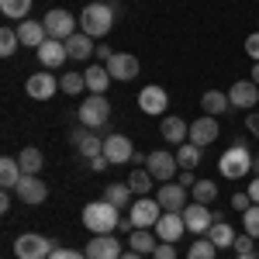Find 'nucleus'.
I'll return each mask as SVG.
<instances>
[{
    "instance_id": "f257e3e1",
    "label": "nucleus",
    "mask_w": 259,
    "mask_h": 259,
    "mask_svg": "<svg viewBox=\"0 0 259 259\" xmlns=\"http://www.w3.org/2000/svg\"><path fill=\"white\" fill-rule=\"evenodd\" d=\"M118 221H121V211L114 204H107V200H94V204L83 207V225L94 235H111L118 228Z\"/></svg>"
},
{
    "instance_id": "f03ea898",
    "label": "nucleus",
    "mask_w": 259,
    "mask_h": 259,
    "mask_svg": "<svg viewBox=\"0 0 259 259\" xmlns=\"http://www.w3.org/2000/svg\"><path fill=\"white\" fill-rule=\"evenodd\" d=\"M114 28V11L111 4H87L80 11V31L90 38H107V31Z\"/></svg>"
},
{
    "instance_id": "7ed1b4c3",
    "label": "nucleus",
    "mask_w": 259,
    "mask_h": 259,
    "mask_svg": "<svg viewBox=\"0 0 259 259\" xmlns=\"http://www.w3.org/2000/svg\"><path fill=\"white\" fill-rule=\"evenodd\" d=\"M252 152L245 149V142H235V145H228L225 152H221L218 159V173L225 180H242L245 173H252Z\"/></svg>"
},
{
    "instance_id": "20e7f679",
    "label": "nucleus",
    "mask_w": 259,
    "mask_h": 259,
    "mask_svg": "<svg viewBox=\"0 0 259 259\" xmlns=\"http://www.w3.org/2000/svg\"><path fill=\"white\" fill-rule=\"evenodd\" d=\"M76 118H80L83 128H104L107 118H111V104H107V94H90V97L80 104V111H76Z\"/></svg>"
},
{
    "instance_id": "39448f33",
    "label": "nucleus",
    "mask_w": 259,
    "mask_h": 259,
    "mask_svg": "<svg viewBox=\"0 0 259 259\" xmlns=\"http://www.w3.org/2000/svg\"><path fill=\"white\" fill-rule=\"evenodd\" d=\"M56 252V242L38 235V232H24L14 239V256L18 259H49Z\"/></svg>"
},
{
    "instance_id": "423d86ee",
    "label": "nucleus",
    "mask_w": 259,
    "mask_h": 259,
    "mask_svg": "<svg viewBox=\"0 0 259 259\" xmlns=\"http://www.w3.org/2000/svg\"><path fill=\"white\" fill-rule=\"evenodd\" d=\"M41 24H45V31H49V38H59V41H66V38H73L76 35V18L66 11V7H52L45 18H41Z\"/></svg>"
},
{
    "instance_id": "0eeeda50",
    "label": "nucleus",
    "mask_w": 259,
    "mask_h": 259,
    "mask_svg": "<svg viewBox=\"0 0 259 259\" xmlns=\"http://www.w3.org/2000/svg\"><path fill=\"white\" fill-rule=\"evenodd\" d=\"M145 169L152 173V180H159V183H173V177H177V169H180V162H177V156H173V152L156 149V152H149Z\"/></svg>"
},
{
    "instance_id": "6e6552de",
    "label": "nucleus",
    "mask_w": 259,
    "mask_h": 259,
    "mask_svg": "<svg viewBox=\"0 0 259 259\" xmlns=\"http://www.w3.org/2000/svg\"><path fill=\"white\" fill-rule=\"evenodd\" d=\"M24 94H28L31 100H52L56 94H59V76H52L49 69H41V73H35V76H28Z\"/></svg>"
},
{
    "instance_id": "1a4fd4ad",
    "label": "nucleus",
    "mask_w": 259,
    "mask_h": 259,
    "mask_svg": "<svg viewBox=\"0 0 259 259\" xmlns=\"http://www.w3.org/2000/svg\"><path fill=\"white\" fill-rule=\"evenodd\" d=\"M14 194L21 197V204H31V207H38V204H45V197H49V183L41 177H21V183L14 187Z\"/></svg>"
},
{
    "instance_id": "9d476101",
    "label": "nucleus",
    "mask_w": 259,
    "mask_h": 259,
    "mask_svg": "<svg viewBox=\"0 0 259 259\" xmlns=\"http://www.w3.org/2000/svg\"><path fill=\"white\" fill-rule=\"evenodd\" d=\"M183 221H187V232H194V235H207V228L214 225V211L207 207V204H187L183 207Z\"/></svg>"
},
{
    "instance_id": "9b49d317",
    "label": "nucleus",
    "mask_w": 259,
    "mask_h": 259,
    "mask_svg": "<svg viewBox=\"0 0 259 259\" xmlns=\"http://www.w3.org/2000/svg\"><path fill=\"white\" fill-rule=\"evenodd\" d=\"M187 232V221H183V211H162L159 221H156V235L159 242H180Z\"/></svg>"
},
{
    "instance_id": "f8f14e48",
    "label": "nucleus",
    "mask_w": 259,
    "mask_h": 259,
    "mask_svg": "<svg viewBox=\"0 0 259 259\" xmlns=\"http://www.w3.org/2000/svg\"><path fill=\"white\" fill-rule=\"evenodd\" d=\"M104 156L111 159V166H118V162H132L135 156V145L128 135H121V132H111L107 139H104Z\"/></svg>"
},
{
    "instance_id": "ddd939ff",
    "label": "nucleus",
    "mask_w": 259,
    "mask_h": 259,
    "mask_svg": "<svg viewBox=\"0 0 259 259\" xmlns=\"http://www.w3.org/2000/svg\"><path fill=\"white\" fill-rule=\"evenodd\" d=\"M159 200L156 197H139L132 204V225L135 228H156V221H159Z\"/></svg>"
},
{
    "instance_id": "4468645a",
    "label": "nucleus",
    "mask_w": 259,
    "mask_h": 259,
    "mask_svg": "<svg viewBox=\"0 0 259 259\" xmlns=\"http://www.w3.org/2000/svg\"><path fill=\"white\" fill-rule=\"evenodd\" d=\"M35 56H38V62L45 66V69H59L62 62L69 59V52H66V41H59V38H45L35 49Z\"/></svg>"
},
{
    "instance_id": "2eb2a0df",
    "label": "nucleus",
    "mask_w": 259,
    "mask_h": 259,
    "mask_svg": "<svg viewBox=\"0 0 259 259\" xmlns=\"http://www.w3.org/2000/svg\"><path fill=\"white\" fill-rule=\"evenodd\" d=\"M139 59L132 56V52H114V59L107 62V73H111V80H121V83H128V80H135L139 76Z\"/></svg>"
},
{
    "instance_id": "dca6fc26",
    "label": "nucleus",
    "mask_w": 259,
    "mask_h": 259,
    "mask_svg": "<svg viewBox=\"0 0 259 259\" xmlns=\"http://www.w3.org/2000/svg\"><path fill=\"white\" fill-rule=\"evenodd\" d=\"M121 242L114 235H94L87 242V259H121Z\"/></svg>"
},
{
    "instance_id": "f3484780",
    "label": "nucleus",
    "mask_w": 259,
    "mask_h": 259,
    "mask_svg": "<svg viewBox=\"0 0 259 259\" xmlns=\"http://www.w3.org/2000/svg\"><path fill=\"white\" fill-rule=\"evenodd\" d=\"M221 135L218 128V118H211V114H204V118H197L194 124H190V135H187V142H194V145H211V142Z\"/></svg>"
},
{
    "instance_id": "a211bd4d",
    "label": "nucleus",
    "mask_w": 259,
    "mask_h": 259,
    "mask_svg": "<svg viewBox=\"0 0 259 259\" xmlns=\"http://www.w3.org/2000/svg\"><path fill=\"white\" fill-rule=\"evenodd\" d=\"M228 100H232V107H239V111H249L252 104H259V87H256L252 80L232 83V90H228Z\"/></svg>"
},
{
    "instance_id": "6ab92c4d",
    "label": "nucleus",
    "mask_w": 259,
    "mask_h": 259,
    "mask_svg": "<svg viewBox=\"0 0 259 259\" xmlns=\"http://www.w3.org/2000/svg\"><path fill=\"white\" fill-rule=\"evenodd\" d=\"M139 107L145 111V114H162V111L169 107V94H166L162 87H142Z\"/></svg>"
},
{
    "instance_id": "aec40b11",
    "label": "nucleus",
    "mask_w": 259,
    "mask_h": 259,
    "mask_svg": "<svg viewBox=\"0 0 259 259\" xmlns=\"http://www.w3.org/2000/svg\"><path fill=\"white\" fill-rule=\"evenodd\" d=\"M156 200H159L162 211H183V207H187V187H180V183H162Z\"/></svg>"
},
{
    "instance_id": "412c9836",
    "label": "nucleus",
    "mask_w": 259,
    "mask_h": 259,
    "mask_svg": "<svg viewBox=\"0 0 259 259\" xmlns=\"http://www.w3.org/2000/svg\"><path fill=\"white\" fill-rule=\"evenodd\" d=\"M66 52H69V59L87 62L90 56H97V45H94V38H90V35H83V31H76L73 38H66Z\"/></svg>"
},
{
    "instance_id": "4be33fe9",
    "label": "nucleus",
    "mask_w": 259,
    "mask_h": 259,
    "mask_svg": "<svg viewBox=\"0 0 259 259\" xmlns=\"http://www.w3.org/2000/svg\"><path fill=\"white\" fill-rule=\"evenodd\" d=\"M159 135L166 142H173V145H183V142H187V135H190V124H187L183 118L166 114V118H162V124H159Z\"/></svg>"
},
{
    "instance_id": "5701e85b",
    "label": "nucleus",
    "mask_w": 259,
    "mask_h": 259,
    "mask_svg": "<svg viewBox=\"0 0 259 259\" xmlns=\"http://www.w3.org/2000/svg\"><path fill=\"white\" fill-rule=\"evenodd\" d=\"M18 38H21V45H28V49H38L41 41L49 38V31H45L41 21H21L18 24Z\"/></svg>"
},
{
    "instance_id": "b1692460",
    "label": "nucleus",
    "mask_w": 259,
    "mask_h": 259,
    "mask_svg": "<svg viewBox=\"0 0 259 259\" xmlns=\"http://www.w3.org/2000/svg\"><path fill=\"white\" fill-rule=\"evenodd\" d=\"M200 107H204V114L218 118L225 111H232V100H228V94H221V90H207V94L200 97Z\"/></svg>"
},
{
    "instance_id": "393cba45",
    "label": "nucleus",
    "mask_w": 259,
    "mask_h": 259,
    "mask_svg": "<svg viewBox=\"0 0 259 259\" xmlns=\"http://www.w3.org/2000/svg\"><path fill=\"white\" fill-rule=\"evenodd\" d=\"M24 177V169H21V162L14 156H4L0 159V183H4V190H14Z\"/></svg>"
},
{
    "instance_id": "a878e982",
    "label": "nucleus",
    "mask_w": 259,
    "mask_h": 259,
    "mask_svg": "<svg viewBox=\"0 0 259 259\" xmlns=\"http://www.w3.org/2000/svg\"><path fill=\"white\" fill-rule=\"evenodd\" d=\"M83 76H87V90H90V94H107V87H111L107 66H90Z\"/></svg>"
},
{
    "instance_id": "bb28decb",
    "label": "nucleus",
    "mask_w": 259,
    "mask_h": 259,
    "mask_svg": "<svg viewBox=\"0 0 259 259\" xmlns=\"http://www.w3.org/2000/svg\"><path fill=\"white\" fill-rule=\"evenodd\" d=\"M235 235H239V232H235V228H232L228 221H214V225L207 228V239L214 242L218 249H232V242H235Z\"/></svg>"
},
{
    "instance_id": "cd10ccee",
    "label": "nucleus",
    "mask_w": 259,
    "mask_h": 259,
    "mask_svg": "<svg viewBox=\"0 0 259 259\" xmlns=\"http://www.w3.org/2000/svg\"><path fill=\"white\" fill-rule=\"evenodd\" d=\"M128 242H132V249H135V252L149 256V252H156V245H159V235H152V228H135Z\"/></svg>"
},
{
    "instance_id": "c85d7f7f",
    "label": "nucleus",
    "mask_w": 259,
    "mask_h": 259,
    "mask_svg": "<svg viewBox=\"0 0 259 259\" xmlns=\"http://www.w3.org/2000/svg\"><path fill=\"white\" fill-rule=\"evenodd\" d=\"M18 162H21V169H24L28 177H38V173H41V166H45V156H41L35 145H28V149H21Z\"/></svg>"
},
{
    "instance_id": "c756f323",
    "label": "nucleus",
    "mask_w": 259,
    "mask_h": 259,
    "mask_svg": "<svg viewBox=\"0 0 259 259\" xmlns=\"http://www.w3.org/2000/svg\"><path fill=\"white\" fill-rule=\"evenodd\" d=\"M104 200L114 204L118 211H124V207L132 204V187H128V183H111V187H104Z\"/></svg>"
},
{
    "instance_id": "7c9ffc66",
    "label": "nucleus",
    "mask_w": 259,
    "mask_h": 259,
    "mask_svg": "<svg viewBox=\"0 0 259 259\" xmlns=\"http://www.w3.org/2000/svg\"><path fill=\"white\" fill-rule=\"evenodd\" d=\"M76 149H80V156L83 159H94V156H104V139H100L97 132H83V139L76 142Z\"/></svg>"
},
{
    "instance_id": "2f4dec72",
    "label": "nucleus",
    "mask_w": 259,
    "mask_h": 259,
    "mask_svg": "<svg viewBox=\"0 0 259 259\" xmlns=\"http://www.w3.org/2000/svg\"><path fill=\"white\" fill-rule=\"evenodd\" d=\"M31 4H35V0H0V14L11 18V21H28Z\"/></svg>"
},
{
    "instance_id": "473e14b6",
    "label": "nucleus",
    "mask_w": 259,
    "mask_h": 259,
    "mask_svg": "<svg viewBox=\"0 0 259 259\" xmlns=\"http://www.w3.org/2000/svg\"><path fill=\"white\" fill-rule=\"evenodd\" d=\"M128 187H132L135 197H149V190H152V173H149V169H132Z\"/></svg>"
},
{
    "instance_id": "72a5a7b5",
    "label": "nucleus",
    "mask_w": 259,
    "mask_h": 259,
    "mask_svg": "<svg viewBox=\"0 0 259 259\" xmlns=\"http://www.w3.org/2000/svg\"><path fill=\"white\" fill-rule=\"evenodd\" d=\"M177 162H180V169H197V162H200V145H194V142H183L177 149Z\"/></svg>"
},
{
    "instance_id": "f704fd0d",
    "label": "nucleus",
    "mask_w": 259,
    "mask_h": 259,
    "mask_svg": "<svg viewBox=\"0 0 259 259\" xmlns=\"http://www.w3.org/2000/svg\"><path fill=\"white\" fill-rule=\"evenodd\" d=\"M59 90L69 94V97H80L83 90H87V76H83V73H62L59 76Z\"/></svg>"
},
{
    "instance_id": "c9c22d12",
    "label": "nucleus",
    "mask_w": 259,
    "mask_h": 259,
    "mask_svg": "<svg viewBox=\"0 0 259 259\" xmlns=\"http://www.w3.org/2000/svg\"><path fill=\"white\" fill-rule=\"evenodd\" d=\"M214 256H218V245L211 239H197L187 249V259H214Z\"/></svg>"
},
{
    "instance_id": "e433bc0d",
    "label": "nucleus",
    "mask_w": 259,
    "mask_h": 259,
    "mask_svg": "<svg viewBox=\"0 0 259 259\" xmlns=\"http://www.w3.org/2000/svg\"><path fill=\"white\" fill-rule=\"evenodd\" d=\"M190 190H194V200H197V204H211V200L218 197V187H214V180H197Z\"/></svg>"
},
{
    "instance_id": "4c0bfd02",
    "label": "nucleus",
    "mask_w": 259,
    "mask_h": 259,
    "mask_svg": "<svg viewBox=\"0 0 259 259\" xmlns=\"http://www.w3.org/2000/svg\"><path fill=\"white\" fill-rule=\"evenodd\" d=\"M18 45H21L18 28H4V31H0V56H4V59H7V56H14V52H18Z\"/></svg>"
},
{
    "instance_id": "58836bf2",
    "label": "nucleus",
    "mask_w": 259,
    "mask_h": 259,
    "mask_svg": "<svg viewBox=\"0 0 259 259\" xmlns=\"http://www.w3.org/2000/svg\"><path fill=\"white\" fill-rule=\"evenodd\" d=\"M242 232H249L252 239H259V204H252L249 211H242Z\"/></svg>"
},
{
    "instance_id": "ea45409f",
    "label": "nucleus",
    "mask_w": 259,
    "mask_h": 259,
    "mask_svg": "<svg viewBox=\"0 0 259 259\" xmlns=\"http://www.w3.org/2000/svg\"><path fill=\"white\" fill-rule=\"evenodd\" d=\"M232 249H235V256H256V239L249 232H242V235H235Z\"/></svg>"
},
{
    "instance_id": "a19ab883",
    "label": "nucleus",
    "mask_w": 259,
    "mask_h": 259,
    "mask_svg": "<svg viewBox=\"0 0 259 259\" xmlns=\"http://www.w3.org/2000/svg\"><path fill=\"white\" fill-rule=\"evenodd\" d=\"M152 259H177V245H173V242H159L156 252H152Z\"/></svg>"
},
{
    "instance_id": "79ce46f5",
    "label": "nucleus",
    "mask_w": 259,
    "mask_h": 259,
    "mask_svg": "<svg viewBox=\"0 0 259 259\" xmlns=\"http://www.w3.org/2000/svg\"><path fill=\"white\" fill-rule=\"evenodd\" d=\"M245 56L252 62H259V31H252V35L245 38Z\"/></svg>"
},
{
    "instance_id": "37998d69",
    "label": "nucleus",
    "mask_w": 259,
    "mask_h": 259,
    "mask_svg": "<svg viewBox=\"0 0 259 259\" xmlns=\"http://www.w3.org/2000/svg\"><path fill=\"white\" fill-rule=\"evenodd\" d=\"M49 259H87V252H76V249H66V245H56V252Z\"/></svg>"
},
{
    "instance_id": "c03bdc74",
    "label": "nucleus",
    "mask_w": 259,
    "mask_h": 259,
    "mask_svg": "<svg viewBox=\"0 0 259 259\" xmlns=\"http://www.w3.org/2000/svg\"><path fill=\"white\" fill-rule=\"evenodd\" d=\"M232 207H235V211H249V207H252V197H249V190H239V194L232 197Z\"/></svg>"
},
{
    "instance_id": "a18cd8bd",
    "label": "nucleus",
    "mask_w": 259,
    "mask_h": 259,
    "mask_svg": "<svg viewBox=\"0 0 259 259\" xmlns=\"http://www.w3.org/2000/svg\"><path fill=\"white\" fill-rule=\"evenodd\" d=\"M87 162H90V169H94V173H104V169L111 166V159H107V156H94V159H87Z\"/></svg>"
},
{
    "instance_id": "49530a36",
    "label": "nucleus",
    "mask_w": 259,
    "mask_h": 259,
    "mask_svg": "<svg viewBox=\"0 0 259 259\" xmlns=\"http://www.w3.org/2000/svg\"><path fill=\"white\" fill-rule=\"evenodd\" d=\"M245 132H252L259 139V111H252V114H245Z\"/></svg>"
},
{
    "instance_id": "de8ad7c7",
    "label": "nucleus",
    "mask_w": 259,
    "mask_h": 259,
    "mask_svg": "<svg viewBox=\"0 0 259 259\" xmlns=\"http://www.w3.org/2000/svg\"><path fill=\"white\" fill-rule=\"evenodd\" d=\"M180 187H187V190H190V187H194V183H197V177H194V169H183V173H180V180H177Z\"/></svg>"
},
{
    "instance_id": "09e8293b",
    "label": "nucleus",
    "mask_w": 259,
    "mask_h": 259,
    "mask_svg": "<svg viewBox=\"0 0 259 259\" xmlns=\"http://www.w3.org/2000/svg\"><path fill=\"white\" fill-rule=\"evenodd\" d=\"M97 59H100V66H107V62L114 59V52H111L107 45H97Z\"/></svg>"
},
{
    "instance_id": "8fccbe9b",
    "label": "nucleus",
    "mask_w": 259,
    "mask_h": 259,
    "mask_svg": "<svg viewBox=\"0 0 259 259\" xmlns=\"http://www.w3.org/2000/svg\"><path fill=\"white\" fill-rule=\"evenodd\" d=\"M249 197H252V204H259V177L249 183Z\"/></svg>"
},
{
    "instance_id": "3c124183",
    "label": "nucleus",
    "mask_w": 259,
    "mask_h": 259,
    "mask_svg": "<svg viewBox=\"0 0 259 259\" xmlns=\"http://www.w3.org/2000/svg\"><path fill=\"white\" fill-rule=\"evenodd\" d=\"M0 211H4V214L11 211V190H4V197H0Z\"/></svg>"
},
{
    "instance_id": "603ef678",
    "label": "nucleus",
    "mask_w": 259,
    "mask_h": 259,
    "mask_svg": "<svg viewBox=\"0 0 259 259\" xmlns=\"http://www.w3.org/2000/svg\"><path fill=\"white\" fill-rule=\"evenodd\" d=\"M118 232H135V225H132V218H121V221H118Z\"/></svg>"
},
{
    "instance_id": "864d4df0",
    "label": "nucleus",
    "mask_w": 259,
    "mask_h": 259,
    "mask_svg": "<svg viewBox=\"0 0 259 259\" xmlns=\"http://www.w3.org/2000/svg\"><path fill=\"white\" fill-rule=\"evenodd\" d=\"M121 259H142V252H135V249H128V252H121Z\"/></svg>"
},
{
    "instance_id": "5fc2aeb1",
    "label": "nucleus",
    "mask_w": 259,
    "mask_h": 259,
    "mask_svg": "<svg viewBox=\"0 0 259 259\" xmlns=\"http://www.w3.org/2000/svg\"><path fill=\"white\" fill-rule=\"evenodd\" d=\"M252 83L259 87V62H252Z\"/></svg>"
},
{
    "instance_id": "6e6d98bb",
    "label": "nucleus",
    "mask_w": 259,
    "mask_h": 259,
    "mask_svg": "<svg viewBox=\"0 0 259 259\" xmlns=\"http://www.w3.org/2000/svg\"><path fill=\"white\" fill-rule=\"evenodd\" d=\"M252 173H256V177H259V156H256V159H252Z\"/></svg>"
},
{
    "instance_id": "4d7b16f0",
    "label": "nucleus",
    "mask_w": 259,
    "mask_h": 259,
    "mask_svg": "<svg viewBox=\"0 0 259 259\" xmlns=\"http://www.w3.org/2000/svg\"><path fill=\"white\" fill-rule=\"evenodd\" d=\"M235 259H256V256H235Z\"/></svg>"
},
{
    "instance_id": "13d9d810",
    "label": "nucleus",
    "mask_w": 259,
    "mask_h": 259,
    "mask_svg": "<svg viewBox=\"0 0 259 259\" xmlns=\"http://www.w3.org/2000/svg\"><path fill=\"white\" fill-rule=\"evenodd\" d=\"M90 4H107V0H90Z\"/></svg>"
},
{
    "instance_id": "bf43d9fd",
    "label": "nucleus",
    "mask_w": 259,
    "mask_h": 259,
    "mask_svg": "<svg viewBox=\"0 0 259 259\" xmlns=\"http://www.w3.org/2000/svg\"><path fill=\"white\" fill-rule=\"evenodd\" d=\"M256 259H259V252H256Z\"/></svg>"
}]
</instances>
